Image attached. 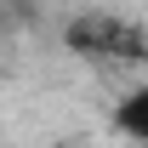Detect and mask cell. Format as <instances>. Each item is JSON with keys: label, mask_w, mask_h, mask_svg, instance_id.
<instances>
[{"label": "cell", "mask_w": 148, "mask_h": 148, "mask_svg": "<svg viewBox=\"0 0 148 148\" xmlns=\"http://www.w3.org/2000/svg\"><path fill=\"white\" fill-rule=\"evenodd\" d=\"M74 57H97V63H148V29L125 12H80L63 29Z\"/></svg>", "instance_id": "cell-1"}, {"label": "cell", "mask_w": 148, "mask_h": 148, "mask_svg": "<svg viewBox=\"0 0 148 148\" xmlns=\"http://www.w3.org/2000/svg\"><path fill=\"white\" fill-rule=\"evenodd\" d=\"M114 131H120L125 143L148 148V80H143V86H131V91L114 103Z\"/></svg>", "instance_id": "cell-2"}]
</instances>
